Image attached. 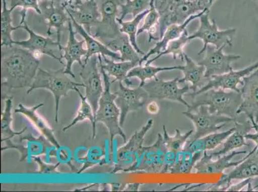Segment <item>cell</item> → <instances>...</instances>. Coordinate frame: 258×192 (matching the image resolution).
Returning a JSON list of instances; mask_svg holds the SVG:
<instances>
[{
  "label": "cell",
  "instance_id": "cell-1",
  "mask_svg": "<svg viewBox=\"0 0 258 192\" xmlns=\"http://www.w3.org/2000/svg\"><path fill=\"white\" fill-rule=\"evenodd\" d=\"M39 58L27 49L1 46V79L3 91L30 87L39 69Z\"/></svg>",
  "mask_w": 258,
  "mask_h": 192
},
{
  "label": "cell",
  "instance_id": "cell-2",
  "mask_svg": "<svg viewBox=\"0 0 258 192\" xmlns=\"http://www.w3.org/2000/svg\"><path fill=\"white\" fill-rule=\"evenodd\" d=\"M189 96L192 98V104L187 108V111H194L205 105L208 107L211 114L229 117L237 121V112L242 102L240 92L210 89L199 94Z\"/></svg>",
  "mask_w": 258,
  "mask_h": 192
},
{
  "label": "cell",
  "instance_id": "cell-3",
  "mask_svg": "<svg viewBox=\"0 0 258 192\" xmlns=\"http://www.w3.org/2000/svg\"><path fill=\"white\" fill-rule=\"evenodd\" d=\"M100 69L104 81V90L95 114V121L96 123H102L106 126L110 137V151L112 154L114 137L120 136L124 143H125L126 137L120 125V110L115 103L117 96L114 93L111 92V86L112 82L109 75L100 65Z\"/></svg>",
  "mask_w": 258,
  "mask_h": 192
},
{
  "label": "cell",
  "instance_id": "cell-4",
  "mask_svg": "<svg viewBox=\"0 0 258 192\" xmlns=\"http://www.w3.org/2000/svg\"><path fill=\"white\" fill-rule=\"evenodd\" d=\"M64 69L57 71H47L39 68L34 81L27 91L28 94L36 89H46L50 91L55 99V121H58V109L61 98L67 96L70 90H76L79 86L84 87L83 83H77L69 78Z\"/></svg>",
  "mask_w": 258,
  "mask_h": 192
},
{
  "label": "cell",
  "instance_id": "cell-5",
  "mask_svg": "<svg viewBox=\"0 0 258 192\" xmlns=\"http://www.w3.org/2000/svg\"><path fill=\"white\" fill-rule=\"evenodd\" d=\"M169 154L166 148L163 136L158 133L156 141L151 146H144L137 163L125 172H145L166 174Z\"/></svg>",
  "mask_w": 258,
  "mask_h": 192
},
{
  "label": "cell",
  "instance_id": "cell-6",
  "mask_svg": "<svg viewBox=\"0 0 258 192\" xmlns=\"http://www.w3.org/2000/svg\"><path fill=\"white\" fill-rule=\"evenodd\" d=\"M210 13V11H207L199 18L200 26L198 30L188 37L190 41L199 39L203 42L204 46L198 53L199 55L205 52L208 44H212L217 48L227 46L231 47L233 46V37L236 34L235 29L219 30L215 20L211 22L209 16Z\"/></svg>",
  "mask_w": 258,
  "mask_h": 192
},
{
  "label": "cell",
  "instance_id": "cell-7",
  "mask_svg": "<svg viewBox=\"0 0 258 192\" xmlns=\"http://www.w3.org/2000/svg\"><path fill=\"white\" fill-rule=\"evenodd\" d=\"M154 125L153 119H149L146 125L140 130L136 131L127 142L119 147L116 151V162L111 174L125 172L128 168L137 163L142 153L143 144L147 133L151 130Z\"/></svg>",
  "mask_w": 258,
  "mask_h": 192
},
{
  "label": "cell",
  "instance_id": "cell-8",
  "mask_svg": "<svg viewBox=\"0 0 258 192\" xmlns=\"http://www.w3.org/2000/svg\"><path fill=\"white\" fill-rule=\"evenodd\" d=\"M182 114L193 122L196 132L193 133L187 142H191L211 133L217 132L227 124L235 122L227 116L211 114L207 106H200L194 112L184 111Z\"/></svg>",
  "mask_w": 258,
  "mask_h": 192
},
{
  "label": "cell",
  "instance_id": "cell-9",
  "mask_svg": "<svg viewBox=\"0 0 258 192\" xmlns=\"http://www.w3.org/2000/svg\"><path fill=\"white\" fill-rule=\"evenodd\" d=\"M203 11L199 2H189L186 0H171L167 6L159 11V33L160 39L169 26L182 24L191 16Z\"/></svg>",
  "mask_w": 258,
  "mask_h": 192
},
{
  "label": "cell",
  "instance_id": "cell-10",
  "mask_svg": "<svg viewBox=\"0 0 258 192\" xmlns=\"http://www.w3.org/2000/svg\"><path fill=\"white\" fill-rule=\"evenodd\" d=\"M179 81V78L172 80H164L156 77L151 81L147 82L142 87L147 91L150 99L172 101L189 108L190 105L183 97L188 92L190 86L186 85L180 88Z\"/></svg>",
  "mask_w": 258,
  "mask_h": 192
},
{
  "label": "cell",
  "instance_id": "cell-11",
  "mask_svg": "<svg viewBox=\"0 0 258 192\" xmlns=\"http://www.w3.org/2000/svg\"><path fill=\"white\" fill-rule=\"evenodd\" d=\"M101 20L92 35L103 43L110 41L121 34L117 16L120 8V0H100Z\"/></svg>",
  "mask_w": 258,
  "mask_h": 192
},
{
  "label": "cell",
  "instance_id": "cell-12",
  "mask_svg": "<svg viewBox=\"0 0 258 192\" xmlns=\"http://www.w3.org/2000/svg\"><path fill=\"white\" fill-rule=\"evenodd\" d=\"M80 76L86 88L85 97L92 107L95 116L104 90L98 56L93 55L90 58L86 66L82 69Z\"/></svg>",
  "mask_w": 258,
  "mask_h": 192
},
{
  "label": "cell",
  "instance_id": "cell-13",
  "mask_svg": "<svg viewBox=\"0 0 258 192\" xmlns=\"http://www.w3.org/2000/svg\"><path fill=\"white\" fill-rule=\"evenodd\" d=\"M23 29L29 33V37L24 41H14L13 44L22 47L23 48L32 51L37 58H41L42 55L49 56L51 58L57 60L60 64L64 65L62 62V57L57 55L60 53L62 46L57 41H53L50 36L44 37L36 34L25 22L23 24Z\"/></svg>",
  "mask_w": 258,
  "mask_h": 192
},
{
  "label": "cell",
  "instance_id": "cell-14",
  "mask_svg": "<svg viewBox=\"0 0 258 192\" xmlns=\"http://www.w3.org/2000/svg\"><path fill=\"white\" fill-rule=\"evenodd\" d=\"M254 177H258V153L255 146L233 171L223 175L217 183L209 187L208 191H227L233 180L252 179Z\"/></svg>",
  "mask_w": 258,
  "mask_h": 192
},
{
  "label": "cell",
  "instance_id": "cell-15",
  "mask_svg": "<svg viewBox=\"0 0 258 192\" xmlns=\"http://www.w3.org/2000/svg\"><path fill=\"white\" fill-rule=\"evenodd\" d=\"M226 46L217 48L212 44H208L206 49L205 57L199 61L198 64L205 67L204 78L210 79L213 76L227 73L233 70L231 63L240 59V55H226L223 52Z\"/></svg>",
  "mask_w": 258,
  "mask_h": 192
},
{
  "label": "cell",
  "instance_id": "cell-16",
  "mask_svg": "<svg viewBox=\"0 0 258 192\" xmlns=\"http://www.w3.org/2000/svg\"><path fill=\"white\" fill-rule=\"evenodd\" d=\"M114 94L117 96L115 103L120 110L121 127L128 113L142 109L149 99V95L144 88L138 86L137 88H131L124 86L121 81H119V88Z\"/></svg>",
  "mask_w": 258,
  "mask_h": 192
},
{
  "label": "cell",
  "instance_id": "cell-17",
  "mask_svg": "<svg viewBox=\"0 0 258 192\" xmlns=\"http://www.w3.org/2000/svg\"><path fill=\"white\" fill-rule=\"evenodd\" d=\"M258 68V61L249 66L246 67L238 71H232L226 74L213 76L209 79L207 84L201 86L196 92L189 93L188 95L199 94L210 89H222V90H231L240 92L238 86L242 84L244 77L251 73Z\"/></svg>",
  "mask_w": 258,
  "mask_h": 192
},
{
  "label": "cell",
  "instance_id": "cell-18",
  "mask_svg": "<svg viewBox=\"0 0 258 192\" xmlns=\"http://www.w3.org/2000/svg\"><path fill=\"white\" fill-rule=\"evenodd\" d=\"M240 88L242 102L237 114L252 117L258 123V68L244 77Z\"/></svg>",
  "mask_w": 258,
  "mask_h": 192
},
{
  "label": "cell",
  "instance_id": "cell-19",
  "mask_svg": "<svg viewBox=\"0 0 258 192\" xmlns=\"http://www.w3.org/2000/svg\"><path fill=\"white\" fill-rule=\"evenodd\" d=\"M39 6L41 15L43 16L47 22V35L50 37L52 34L51 29H55L57 32V41L60 44L61 30L70 20L67 11V6L64 3H56L50 0H42Z\"/></svg>",
  "mask_w": 258,
  "mask_h": 192
},
{
  "label": "cell",
  "instance_id": "cell-20",
  "mask_svg": "<svg viewBox=\"0 0 258 192\" xmlns=\"http://www.w3.org/2000/svg\"><path fill=\"white\" fill-rule=\"evenodd\" d=\"M247 151H231L225 155L217 157L216 160H213L212 156L205 151L200 160L196 163L194 169L197 174H211L222 173L227 168L236 167L240 164L243 159L238 161H231L232 159L240 154H246Z\"/></svg>",
  "mask_w": 258,
  "mask_h": 192
},
{
  "label": "cell",
  "instance_id": "cell-21",
  "mask_svg": "<svg viewBox=\"0 0 258 192\" xmlns=\"http://www.w3.org/2000/svg\"><path fill=\"white\" fill-rule=\"evenodd\" d=\"M67 11L70 18L85 27L87 32L91 34V29H95L101 20L100 8L97 0H87L78 6L68 7Z\"/></svg>",
  "mask_w": 258,
  "mask_h": 192
},
{
  "label": "cell",
  "instance_id": "cell-22",
  "mask_svg": "<svg viewBox=\"0 0 258 192\" xmlns=\"http://www.w3.org/2000/svg\"><path fill=\"white\" fill-rule=\"evenodd\" d=\"M71 19L69 21V37L68 40L67 46L62 47L61 50L64 51L62 55L63 59L66 60L67 64L64 69V73L70 75L72 78H76V76L72 71V66L75 62H78L82 68L84 67V63L82 58L85 57L87 54V49L84 48L85 41L81 40L78 41L76 39V31L74 29Z\"/></svg>",
  "mask_w": 258,
  "mask_h": 192
},
{
  "label": "cell",
  "instance_id": "cell-23",
  "mask_svg": "<svg viewBox=\"0 0 258 192\" xmlns=\"http://www.w3.org/2000/svg\"><path fill=\"white\" fill-rule=\"evenodd\" d=\"M71 19L73 26L76 29L77 34L83 37L87 47V54L84 60V67L88 64L90 58L95 55H101L104 57L111 58L115 61H121V56L119 53L110 50L104 43H101L99 40L94 37L90 33L87 32L83 26L77 23L74 19ZM83 69V68H82Z\"/></svg>",
  "mask_w": 258,
  "mask_h": 192
},
{
  "label": "cell",
  "instance_id": "cell-24",
  "mask_svg": "<svg viewBox=\"0 0 258 192\" xmlns=\"http://www.w3.org/2000/svg\"><path fill=\"white\" fill-rule=\"evenodd\" d=\"M43 106V104H39L36 106L27 107L20 104L15 109V113L22 114L26 117L47 141L50 142L55 149H59L60 146L54 135L53 129L37 112V110Z\"/></svg>",
  "mask_w": 258,
  "mask_h": 192
},
{
  "label": "cell",
  "instance_id": "cell-25",
  "mask_svg": "<svg viewBox=\"0 0 258 192\" xmlns=\"http://www.w3.org/2000/svg\"><path fill=\"white\" fill-rule=\"evenodd\" d=\"M207 11L210 10H205L199 14H197V15L191 16L182 24H173L169 26L167 29H166L165 33H164L162 38L158 41V43L156 44L154 48H152L149 52L145 54L144 57L141 58L139 65H142L143 63L146 62L152 56L156 55V54L158 55L161 51L165 50L166 47H167L168 44L170 41L177 39L181 36V35L186 30L187 25L190 23L193 22L196 19L200 18Z\"/></svg>",
  "mask_w": 258,
  "mask_h": 192
},
{
  "label": "cell",
  "instance_id": "cell-26",
  "mask_svg": "<svg viewBox=\"0 0 258 192\" xmlns=\"http://www.w3.org/2000/svg\"><path fill=\"white\" fill-rule=\"evenodd\" d=\"M98 58L100 66L105 70L109 76H112L114 78L112 80V83L116 81L124 82L128 87L133 85V82L127 78V75L131 69L139 65V62L129 61L116 62L111 58L105 56L103 57L101 55H98Z\"/></svg>",
  "mask_w": 258,
  "mask_h": 192
},
{
  "label": "cell",
  "instance_id": "cell-27",
  "mask_svg": "<svg viewBox=\"0 0 258 192\" xmlns=\"http://www.w3.org/2000/svg\"><path fill=\"white\" fill-rule=\"evenodd\" d=\"M234 124L236 127V130L225 140L224 146L221 149L210 154L213 158L225 155L230 152L233 151L234 149L240 148L243 146H248V144L245 141V136L253 130L252 123L248 119L242 123L237 121L234 122Z\"/></svg>",
  "mask_w": 258,
  "mask_h": 192
},
{
  "label": "cell",
  "instance_id": "cell-28",
  "mask_svg": "<svg viewBox=\"0 0 258 192\" xmlns=\"http://www.w3.org/2000/svg\"><path fill=\"white\" fill-rule=\"evenodd\" d=\"M236 126L226 132L213 133L194 142H187L184 150L191 153H205L219 147L236 130Z\"/></svg>",
  "mask_w": 258,
  "mask_h": 192
},
{
  "label": "cell",
  "instance_id": "cell-29",
  "mask_svg": "<svg viewBox=\"0 0 258 192\" xmlns=\"http://www.w3.org/2000/svg\"><path fill=\"white\" fill-rule=\"evenodd\" d=\"M104 44L110 50L114 52H119L122 62L129 61V62H138L140 64V61L142 58L139 57L140 54L137 53L131 44L127 35L121 33L118 36L105 42Z\"/></svg>",
  "mask_w": 258,
  "mask_h": 192
},
{
  "label": "cell",
  "instance_id": "cell-30",
  "mask_svg": "<svg viewBox=\"0 0 258 192\" xmlns=\"http://www.w3.org/2000/svg\"><path fill=\"white\" fill-rule=\"evenodd\" d=\"M184 60L185 64L182 65V69L184 77L179 78V84L191 83L189 85L190 89L193 90V92H196L198 90L199 82L205 76V67L194 62L186 53L184 55Z\"/></svg>",
  "mask_w": 258,
  "mask_h": 192
},
{
  "label": "cell",
  "instance_id": "cell-31",
  "mask_svg": "<svg viewBox=\"0 0 258 192\" xmlns=\"http://www.w3.org/2000/svg\"><path fill=\"white\" fill-rule=\"evenodd\" d=\"M204 153H191L183 151L176 154L174 161L169 167L168 173L170 174H189L195 165L200 160Z\"/></svg>",
  "mask_w": 258,
  "mask_h": 192
},
{
  "label": "cell",
  "instance_id": "cell-32",
  "mask_svg": "<svg viewBox=\"0 0 258 192\" xmlns=\"http://www.w3.org/2000/svg\"><path fill=\"white\" fill-rule=\"evenodd\" d=\"M2 11L1 13V46L13 45V32L19 29H23V25L15 27L13 25L12 13L15 8L8 9L7 0H2Z\"/></svg>",
  "mask_w": 258,
  "mask_h": 192
},
{
  "label": "cell",
  "instance_id": "cell-33",
  "mask_svg": "<svg viewBox=\"0 0 258 192\" xmlns=\"http://www.w3.org/2000/svg\"><path fill=\"white\" fill-rule=\"evenodd\" d=\"M182 65L172 67H155L151 65H137L128 72L127 78H137L140 79L139 86L142 87L146 83L147 79L156 78L157 74L161 72L180 70L182 71Z\"/></svg>",
  "mask_w": 258,
  "mask_h": 192
},
{
  "label": "cell",
  "instance_id": "cell-34",
  "mask_svg": "<svg viewBox=\"0 0 258 192\" xmlns=\"http://www.w3.org/2000/svg\"><path fill=\"white\" fill-rule=\"evenodd\" d=\"M75 91H76L77 93H78L79 98H81V106H80L79 111L77 112L76 118L74 119V120L72 121L70 125L65 126V127L62 129V131L63 132H66V131L69 130V129L73 127V126H76L77 124L81 123V122L86 120L90 121L91 125H92V139H94L96 136V125H97V123H96L95 114H94L92 107L89 104L85 96H84L83 93L81 92L79 87L76 88Z\"/></svg>",
  "mask_w": 258,
  "mask_h": 192
},
{
  "label": "cell",
  "instance_id": "cell-35",
  "mask_svg": "<svg viewBox=\"0 0 258 192\" xmlns=\"http://www.w3.org/2000/svg\"><path fill=\"white\" fill-rule=\"evenodd\" d=\"M12 109H13V98H6V101H5L4 111L2 113V143L11 140L15 136L22 135L27 129V127H25L20 132H15L12 129V123H13Z\"/></svg>",
  "mask_w": 258,
  "mask_h": 192
},
{
  "label": "cell",
  "instance_id": "cell-36",
  "mask_svg": "<svg viewBox=\"0 0 258 192\" xmlns=\"http://www.w3.org/2000/svg\"><path fill=\"white\" fill-rule=\"evenodd\" d=\"M188 37V32L186 30L181 35V36L177 39L170 41L168 44L167 47H166L165 50L161 51L156 57L151 58V60H148L145 63V65H151L152 63L154 62V61L166 55H172L173 59H181L184 60V46L190 42Z\"/></svg>",
  "mask_w": 258,
  "mask_h": 192
},
{
  "label": "cell",
  "instance_id": "cell-37",
  "mask_svg": "<svg viewBox=\"0 0 258 192\" xmlns=\"http://www.w3.org/2000/svg\"><path fill=\"white\" fill-rule=\"evenodd\" d=\"M150 9H148L144 13L138 15L137 17L134 18L133 20L129 21V22H123V20H120L118 18H117V22L120 26L119 30L122 34L127 35L130 39V41L136 51H137L138 54L142 55H145V54L142 50H141L140 46H138L137 43V33L138 31V26L145 18V16L149 13Z\"/></svg>",
  "mask_w": 258,
  "mask_h": 192
},
{
  "label": "cell",
  "instance_id": "cell-38",
  "mask_svg": "<svg viewBox=\"0 0 258 192\" xmlns=\"http://www.w3.org/2000/svg\"><path fill=\"white\" fill-rule=\"evenodd\" d=\"M163 128V139L166 149L168 153L177 154L183 151L187 140L193 134L194 130L188 132L182 133L179 129H175L174 136L169 135L165 125Z\"/></svg>",
  "mask_w": 258,
  "mask_h": 192
},
{
  "label": "cell",
  "instance_id": "cell-39",
  "mask_svg": "<svg viewBox=\"0 0 258 192\" xmlns=\"http://www.w3.org/2000/svg\"><path fill=\"white\" fill-rule=\"evenodd\" d=\"M159 21H160V15L155 7L154 0H152L149 13L145 16L142 27L138 29L137 36L146 32L149 35V43L152 41H159V39L154 36V34L159 29Z\"/></svg>",
  "mask_w": 258,
  "mask_h": 192
},
{
  "label": "cell",
  "instance_id": "cell-40",
  "mask_svg": "<svg viewBox=\"0 0 258 192\" xmlns=\"http://www.w3.org/2000/svg\"><path fill=\"white\" fill-rule=\"evenodd\" d=\"M152 0H126L125 4L120 5L121 13L119 20H123L126 16L131 15L137 17L151 8Z\"/></svg>",
  "mask_w": 258,
  "mask_h": 192
},
{
  "label": "cell",
  "instance_id": "cell-41",
  "mask_svg": "<svg viewBox=\"0 0 258 192\" xmlns=\"http://www.w3.org/2000/svg\"><path fill=\"white\" fill-rule=\"evenodd\" d=\"M39 1L41 0H10V8H22V11L20 13L21 22L20 25H23L26 22L27 10L33 9L37 14L41 15V11L40 9Z\"/></svg>",
  "mask_w": 258,
  "mask_h": 192
},
{
  "label": "cell",
  "instance_id": "cell-42",
  "mask_svg": "<svg viewBox=\"0 0 258 192\" xmlns=\"http://www.w3.org/2000/svg\"><path fill=\"white\" fill-rule=\"evenodd\" d=\"M33 160L39 165V170L36 173L41 174H59L60 172L57 170L60 162L56 164L44 163L39 157H33Z\"/></svg>",
  "mask_w": 258,
  "mask_h": 192
},
{
  "label": "cell",
  "instance_id": "cell-43",
  "mask_svg": "<svg viewBox=\"0 0 258 192\" xmlns=\"http://www.w3.org/2000/svg\"><path fill=\"white\" fill-rule=\"evenodd\" d=\"M248 119L251 121L252 124L253 129L255 131V133H247L245 135V137L246 140H251L254 142L255 144V147H256V152L258 153V123L255 122V119L252 117H250Z\"/></svg>",
  "mask_w": 258,
  "mask_h": 192
},
{
  "label": "cell",
  "instance_id": "cell-44",
  "mask_svg": "<svg viewBox=\"0 0 258 192\" xmlns=\"http://www.w3.org/2000/svg\"><path fill=\"white\" fill-rule=\"evenodd\" d=\"M251 179H243V181L238 182V183L235 184H231V186L227 188V191H241L244 187L247 186L250 183Z\"/></svg>",
  "mask_w": 258,
  "mask_h": 192
},
{
  "label": "cell",
  "instance_id": "cell-45",
  "mask_svg": "<svg viewBox=\"0 0 258 192\" xmlns=\"http://www.w3.org/2000/svg\"><path fill=\"white\" fill-rule=\"evenodd\" d=\"M147 110L149 114L156 115L158 114L159 111H160V107H159L158 103L154 101V102H150L147 105Z\"/></svg>",
  "mask_w": 258,
  "mask_h": 192
},
{
  "label": "cell",
  "instance_id": "cell-46",
  "mask_svg": "<svg viewBox=\"0 0 258 192\" xmlns=\"http://www.w3.org/2000/svg\"><path fill=\"white\" fill-rule=\"evenodd\" d=\"M86 1L87 0H65L64 4L68 8V7L78 6V5L83 4V2Z\"/></svg>",
  "mask_w": 258,
  "mask_h": 192
},
{
  "label": "cell",
  "instance_id": "cell-47",
  "mask_svg": "<svg viewBox=\"0 0 258 192\" xmlns=\"http://www.w3.org/2000/svg\"><path fill=\"white\" fill-rule=\"evenodd\" d=\"M141 183L126 184L123 191H138L141 186Z\"/></svg>",
  "mask_w": 258,
  "mask_h": 192
},
{
  "label": "cell",
  "instance_id": "cell-48",
  "mask_svg": "<svg viewBox=\"0 0 258 192\" xmlns=\"http://www.w3.org/2000/svg\"><path fill=\"white\" fill-rule=\"evenodd\" d=\"M111 186L112 191H122L125 189L126 184L112 183Z\"/></svg>",
  "mask_w": 258,
  "mask_h": 192
},
{
  "label": "cell",
  "instance_id": "cell-49",
  "mask_svg": "<svg viewBox=\"0 0 258 192\" xmlns=\"http://www.w3.org/2000/svg\"><path fill=\"white\" fill-rule=\"evenodd\" d=\"M186 1L189 2H197L199 1V0H186Z\"/></svg>",
  "mask_w": 258,
  "mask_h": 192
},
{
  "label": "cell",
  "instance_id": "cell-50",
  "mask_svg": "<svg viewBox=\"0 0 258 192\" xmlns=\"http://www.w3.org/2000/svg\"><path fill=\"white\" fill-rule=\"evenodd\" d=\"M254 188V189H255L258 188V184H257V185H256V186H255L254 187V188Z\"/></svg>",
  "mask_w": 258,
  "mask_h": 192
},
{
  "label": "cell",
  "instance_id": "cell-51",
  "mask_svg": "<svg viewBox=\"0 0 258 192\" xmlns=\"http://www.w3.org/2000/svg\"><path fill=\"white\" fill-rule=\"evenodd\" d=\"M253 1L255 2H257V3H258V0H253Z\"/></svg>",
  "mask_w": 258,
  "mask_h": 192
}]
</instances>
